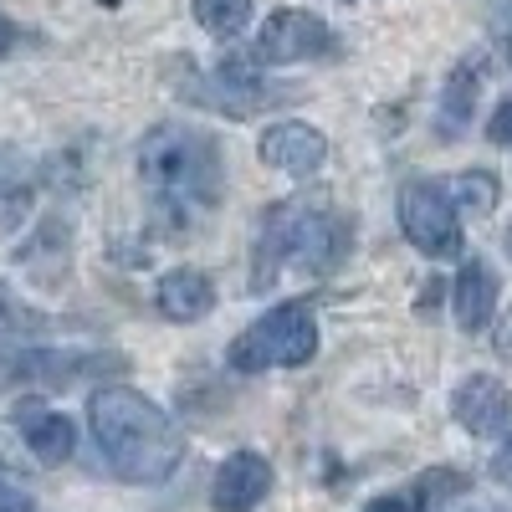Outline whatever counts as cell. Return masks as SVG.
Wrapping results in <instances>:
<instances>
[{
	"label": "cell",
	"instance_id": "obj_23",
	"mask_svg": "<svg viewBox=\"0 0 512 512\" xmlns=\"http://www.w3.org/2000/svg\"><path fill=\"white\" fill-rule=\"evenodd\" d=\"M0 512H36V502L26 492H16L11 482H0Z\"/></svg>",
	"mask_w": 512,
	"mask_h": 512
},
{
	"label": "cell",
	"instance_id": "obj_3",
	"mask_svg": "<svg viewBox=\"0 0 512 512\" xmlns=\"http://www.w3.org/2000/svg\"><path fill=\"white\" fill-rule=\"evenodd\" d=\"M349 256V221L333 216L328 205L313 200H282L262 216L256 231V256H251V292H267L287 267L303 272H333Z\"/></svg>",
	"mask_w": 512,
	"mask_h": 512
},
{
	"label": "cell",
	"instance_id": "obj_22",
	"mask_svg": "<svg viewBox=\"0 0 512 512\" xmlns=\"http://www.w3.org/2000/svg\"><path fill=\"white\" fill-rule=\"evenodd\" d=\"M487 139L492 144H512V98L492 113V123H487Z\"/></svg>",
	"mask_w": 512,
	"mask_h": 512
},
{
	"label": "cell",
	"instance_id": "obj_7",
	"mask_svg": "<svg viewBox=\"0 0 512 512\" xmlns=\"http://www.w3.org/2000/svg\"><path fill=\"white\" fill-rule=\"evenodd\" d=\"M185 98L210 103V108H221V113H231V118H251V113H262V108L277 98V88H267L262 72H256L251 62H221L210 77L185 82Z\"/></svg>",
	"mask_w": 512,
	"mask_h": 512
},
{
	"label": "cell",
	"instance_id": "obj_1",
	"mask_svg": "<svg viewBox=\"0 0 512 512\" xmlns=\"http://www.w3.org/2000/svg\"><path fill=\"white\" fill-rule=\"evenodd\" d=\"M139 185L159 236H190V226L226 195L221 139L195 123H154L139 139Z\"/></svg>",
	"mask_w": 512,
	"mask_h": 512
},
{
	"label": "cell",
	"instance_id": "obj_24",
	"mask_svg": "<svg viewBox=\"0 0 512 512\" xmlns=\"http://www.w3.org/2000/svg\"><path fill=\"white\" fill-rule=\"evenodd\" d=\"M492 477H497L502 487H512V441H507V446L492 456Z\"/></svg>",
	"mask_w": 512,
	"mask_h": 512
},
{
	"label": "cell",
	"instance_id": "obj_15",
	"mask_svg": "<svg viewBox=\"0 0 512 512\" xmlns=\"http://www.w3.org/2000/svg\"><path fill=\"white\" fill-rule=\"evenodd\" d=\"M31 200H36V169L21 154L0 149V231H16L26 221Z\"/></svg>",
	"mask_w": 512,
	"mask_h": 512
},
{
	"label": "cell",
	"instance_id": "obj_16",
	"mask_svg": "<svg viewBox=\"0 0 512 512\" xmlns=\"http://www.w3.org/2000/svg\"><path fill=\"white\" fill-rule=\"evenodd\" d=\"M477 88H482V62H461L446 77V93H441V134H461L466 118L477 108Z\"/></svg>",
	"mask_w": 512,
	"mask_h": 512
},
{
	"label": "cell",
	"instance_id": "obj_4",
	"mask_svg": "<svg viewBox=\"0 0 512 512\" xmlns=\"http://www.w3.org/2000/svg\"><path fill=\"white\" fill-rule=\"evenodd\" d=\"M318 354V318L308 303H282L262 313L246 333L231 338V369L236 374H267V369H297Z\"/></svg>",
	"mask_w": 512,
	"mask_h": 512
},
{
	"label": "cell",
	"instance_id": "obj_8",
	"mask_svg": "<svg viewBox=\"0 0 512 512\" xmlns=\"http://www.w3.org/2000/svg\"><path fill=\"white\" fill-rule=\"evenodd\" d=\"M451 415H456L461 431H472V436H502L512 425V395L497 374H472V379L456 384Z\"/></svg>",
	"mask_w": 512,
	"mask_h": 512
},
{
	"label": "cell",
	"instance_id": "obj_11",
	"mask_svg": "<svg viewBox=\"0 0 512 512\" xmlns=\"http://www.w3.org/2000/svg\"><path fill=\"white\" fill-rule=\"evenodd\" d=\"M128 364L118 354L108 359H93V354H57V349H36V354H21L11 364L16 379H31V384H47V390H62V384H77V379H93V374H123Z\"/></svg>",
	"mask_w": 512,
	"mask_h": 512
},
{
	"label": "cell",
	"instance_id": "obj_25",
	"mask_svg": "<svg viewBox=\"0 0 512 512\" xmlns=\"http://www.w3.org/2000/svg\"><path fill=\"white\" fill-rule=\"evenodd\" d=\"M11 41H16V26L6 21V11H0V57H6V52H11Z\"/></svg>",
	"mask_w": 512,
	"mask_h": 512
},
{
	"label": "cell",
	"instance_id": "obj_21",
	"mask_svg": "<svg viewBox=\"0 0 512 512\" xmlns=\"http://www.w3.org/2000/svg\"><path fill=\"white\" fill-rule=\"evenodd\" d=\"M364 512H420L415 492H390V497H374Z\"/></svg>",
	"mask_w": 512,
	"mask_h": 512
},
{
	"label": "cell",
	"instance_id": "obj_19",
	"mask_svg": "<svg viewBox=\"0 0 512 512\" xmlns=\"http://www.w3.org/2000/svg\"><path fill=\"white\" fill-rule=\"evenodd\" d=\"M461 492H466V477H461V472H446V466H436V472H425V477L415 482L420 512H425V507H441L446 497H461Z\"/></svg>",
	"mask_w": 512,
	"mask_h": 512
},
{
	"label": "cell",
	"instance_id": "obj_6",
	"mask_svg": "<svg viewBox=\"0 0 512 512\" xmlns=\"http://www.w3.org/2000/svg\"><path fill=\"white\" fill-rule=\"evenodd\" d=\"M338 52V36L323 16L313 11H297L282 6L267 16V26L256 31V62H272V67H292V62H318Z\"/></svg>",
	"mask_w": 512,
	"mask_h": 512
},
{
	"label": "cell",
	"instance_id": "obj_14",
	"mask_svg": "<svg viewBox=\"0 0 512 512\" xmlns=\"http://www.w3.org/2000/svg\"><path fill=\"white\" fill-rule=\"evenodd\" d=\"M21 441H26V451H31L41 466H62V461H72V451H77V425H72L67 415H57V410L26 405V410H21Z\"/></svg>",
	"mask_w": 512,
	"mask_h": 512
},
{
	"label": "cell",
	"instance_id": "obj_10",
	"mask_svg": "<svg viewBox=\"0 0 512 512\" xmlns=\"http://www.w3.org/2000/svg\"><path fill=\"white\" fill-rule=\"evenodd\" d=\"M256 154H262V164L282 169V175H318V169L328 164V139L318 134L313 123H272L262 144H256Z\"/></svg>",
	"mask_w": 512,
	"mask_h": 512
},
{
	"label": "cell",
	"instance_id": "obj_13",
	"mask_svg": "<svg viewBox=\"0 0 512 512\" xmlns=\"http://www.w3.org/2000/svg\"><path fill=\"white\" fill-rule=\"evenodd\" d=\"M210 303H216V282L195 267H175L154 282V308L169 323H195V318L210 313Z\"/></svg>",
	"mask_w": 512,
	"mask_h": 512
},
{
	"label": "cell",
	"instance_id": "obj_12",
	"mask_svg": "<svg viewBox=\"0 0 512 512\" xmlns=\"http://www.w3.org/2000/svg\"><path fill=\"white\" fill-rule=\"evenodd\" d=\"M497 297H502L497 272L482 262V256H472V262H466V267L456 272V282H451V313H456V323H461L466 333H477V328H487V323H492Z\"/></svg>",
	"mask_w": 512,
	"mask_h": 512
},
{
	"label": "cell",
	"instance_id": "obj_26",
	"mask_svg": "<svg viewBox=\"0 0 512 512\" xmlns=\"http://www.w3.org/2000/svg\"><path fill=\"white\" fill-rule=\"evenodd\" d=\"M507 251H512V231H507Z\"/></svg>",
	"mask_w": 512,
	"mask_h": 512
},
{
	"label": "cell",
	"instance_id": "obj_9",
	"mask_svg": "<svg viewBox=\"0 0 512 512\" xmlns=\"http://www.w3.org/2000/svg\"><path fill=\"white\" fill-rule=\"evenodd\" d=\"M272 492V461L256 451H231L210 477V507L216 512H251Z\"/></svg>",
	"mask_w": 512,
	"mask_h": 512
},
{
	"label": "cell",
	"instance_id": "obj_20",
	"mask_svg": "<svg viewBox=\"0 0 512 512\" xmlns=\"http://www.w3.org/2000/svg\"><path fill=\"white\" fill-rule=\"evenodd\" d=\"M0 328H6V333H41V328H47V318L21 308L16 297H11V287L0 282Z\"/></svg>",
	"mask_w": 512,
	"mask_h": 512
},
{
	"label": "cell",
	"instance_id": "obj_18",
	"mask_svg": "<svg viewBox=\"0 0 512 512\" xmlns=\"http://www.w3.org/2000/svg\"><path fill=\"white\" fill-rule=\"evenodd\" d=\"M190 11H195L200 31L221 36V41H231L251 26V0H190Z\"/></svg>",
	"mask_w": 512,
	"mask_h": 512
},
{
	"label": "cell",
	"instance_id": "obj_5",
	"mask_svg": "<svg viewBox=\"0 0 512 512\" xmlns=\"http://www.w3.org/2000/svg\"><path fill=\"white\" fill-rule=\"evenodd\" d=\"M400 231L425 256H456L461 251V216H456L446 185L410 180L400 190Z\"/></svg>",
	"mask_w": 512,
	"mask_h": 512
},
{
	"label": "cell",
	"instance_id": "obj_17",
	"mask_svg": "<svg viewBox=\"0 0 512 512\" xmlns=\"http://www.w3.org/2000/svg\"><path fill=\"white\" fill-rule=\"evenodd\" d=\"M451 205L456 210H472V216H492L502 190H497V175H487V169H461V175L446 185Z\"/></svg>",
	"mask_w": 512,
	"mask_h": 512
},
{
	"label": "cell",
	"instance_id": "obj_2",
	"mask_svg": "<svg viewBox=\"0 0 512 512\" xmlns=\"http://www.w3.org/2000/svg\"><path fill=\"white\" fill-rule=\"evenodd\" d=\"M88 425L103 461L123 482L154 487L185 461V436L175 431V420L139 390H118V384L98 390L88 400Z\"/></svg>",
	"mask_w": 512,
	"mask_h": 512
}]
</instances>
